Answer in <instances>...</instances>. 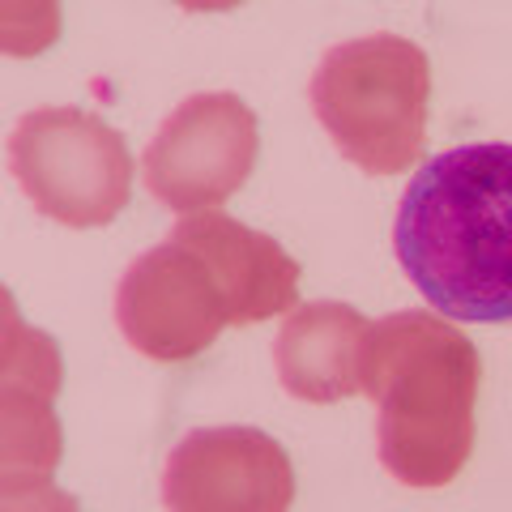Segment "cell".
I'll use <instances>...</instances> for the list:
<instances>
[{
	"instance_id": "6da1fadb",
	"label": "cell",
	"mask_w": 512,
	"mask_h": 512,
	"mask_svg": "<svg viewBox=\"0 0 512 512\" xmlns=\"http://www.w3.org/2000/svg\"><path fill=\"white\" fill-rule=\"evenodd\" d=\"M393 248L444 316L512 320V146L474 141L427 158L397 205Z\"/></svg>"
},
{
	"instance_id": "7a4b0ae2",
	"label": "cell",
	"mask_w": 512,
	"mask_h": 512,
	"mask_svg": "<svg viewBox=\"0 0 512 512\" xmlns=\"http://www.w3.org/2000/svg\"><path fill=\"white\" fill-rule=\"evenodd\" d=\"M483 359L457 325L431 312L372 320L359 393L376 402L380 461L406 487H444L474 453Z\"/></svg>"
},
{
	"instance_id": "3957f363",
	"label": "cell",
	"mask_w": 512,
	"mask_h": 512,
	"mask_svg": "<svg viewBox=\"0 0 512 512\" xmlns=\"http://www.w3.org/2000/svg\"><path fill=\"white\" fill-rule=\"evenodd\" d=\"M308 103L320 128L367 175H397L423 158L431 60L402 35H359L320 56Z\"/></svg>"
},
{
	"instance_id": "277c9868",
	"label": "cell",
	"mask_w": 512,
	"mask_h": 512,
	"mask_svg": "<svg viewBox=\"0 0 512 512\" xmlns=\"http://www.w3.org/2000/svg\"><path fill=\"white\" fill-rule=\"evenodd\" d=\"M13 175L39 214L64 227H107L133 192L124 137L82 107H35L9 137Z\"/></svg>"
},
{
	"instance_id": "5b68a950",
	"label": "cell",
	"mask_w": 512,
	"mask_h": 512,
	"mask_svg": "<svg viewBox=\"0 0 512 512\" xmlns=\"http://www.w3.org/2000/svg\"><path fill=\"white\" fill-rule=\"evenodd\" d=\"M256 116L231 90L192 94L158 124L146 146V188L175 214H205L222 205L256 167Z\"/></svg>"
},
{
	"instance_id": "8992f818",
	"label": "cell",
	"mask_w": 512,
	"mask_h": 512,
	"mask_svg": "<svg viewBox=\"0 0 512 512\" xmlns=\"http://www.w3.org/2000/svg\"><path fill=\"white\" fill-rule=\"evenodd\" d=\"M116 320L128 346L146 359L184 363L227 329V299L210 265L167 235L124 269L116 286Z\"/></svg>"
},
{
	"instance_id": "52a82bcc",
	"label": "cell",
	"mask_w": 512,
	"mask_h": 512,
	"mask_svg": "<svg viewBox=\"0 0 512 512\" xmlns=\"http://www.w3.org/2000/svg\"><path fill=\"white\" fill-rule=\"evenodd\" d=\"M291 500V457L256 427L188 431L163 470L167 512H286Z\"/></svg>"
},
{
	"instance_id": "ba28073f",
	"label": "cell",
	"mask_w": 512,
	"mask_h": 512,
	"mask_svg": "<svg viewBox=\"0 0 512 512\" xmlns=\"http://www.w3.org/2000/svg\"><path fill=\"white\" fill-rule=\"evenodd\" d=\"M171 235L210 265L227 299V325H261L295 308L299 261L265 231H252L231 214L205 210L180 218Z\"/></svg>"
},
{
	"instance_id": "9c48e42d",
	"label": "cell",
	"mask_w": 512,
	"mask_h": 512,
	"mask_svg": "<svg viewBox=\"0 0 512 512\" xmlns=\"http://www.w3.org/2000/svg\"><path fill=\"white\" fill-rule=\"evenodd\" d=\"M367 333H372V320H363L338 299L295 303L274 338L282 389L312 406H329L359 393Z\"/></svg>"
},
{
	"instance_id": "30bf717a",
	"label": "cell",
	"mask_w": 512,
	"mask_h": 512,
	"mask_svg": "<svg viewBox=\"0 0 512 512\" xmlns=\"http://www.w3.org/2000/svg\"><path fill=\"white\" fill-rule=\"evenodd\" d=\"M60 355L5 308V474H52L60 461Z\"/></svg>"
},
{
	"instance_id": "8fae6325",
	"label": "cell",
	"mask_w": 512,
	"mask_h": 512,
	"mask_svg": "<svg viewBox=\"0 0 512 512\" xmlns=\"http://www.w3.org/2000/svg\"><path fill=\"white\" fill-rule=\"evenodd\" d=\"M0 512H82L69 491L52 483V474H5Z\"/></svg>"
}]
</instances>
